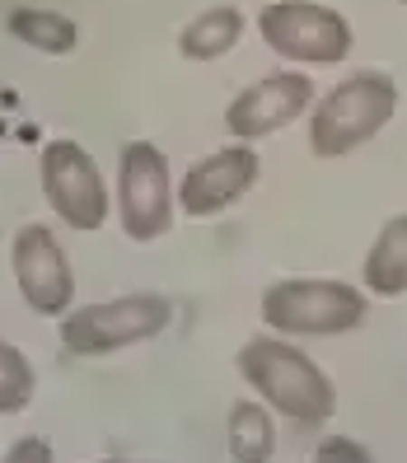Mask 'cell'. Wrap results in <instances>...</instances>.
Returning <instances> with one entry per match:
<instances>
[{
  "instance_id": "6da1fadb",
  "label": "cell",
  "mask_w": 407,
  "mask_h": 463,
  "mask_svg": "<svg viewBox=\"0 0 407 463\" xmlns=\"http://www.w3.org/2000/svg\"><path fill=\"white\" fill-rule=\"evenodd\" d=\"M239 374L267 398L281 417L318 426L337 412V389L300 346H290L281 337H253L239 346Z\"/></svg>"
},
{
  "instance_id": "7a4b0ae2",
  "label": "cell",
  "mask_w": 407,
  "mask_h": 463,
  "mask_svg": "<svg viewBox=\"0 0 407 463\" xmlns=\"http://www.w3.org/2000/svg\"><path fill=\"white\" fill-rule=\"evenodd\" d=\"M398 108V85L384 71H356L342 85H333V94L314 108L309 122V146L318 159H342L356 146H365L370 136L384 131V122Z\"/></svg>"
},
{
  "instance_id": "3957f363",
  "label": "cell",
  "mask_w": 407,
  "mask_h": 463,
  "mask_svg": "<svg viewBox=\"0 0 407 463\" xmlns=\"http://www.w3.org/2000/svg\"><path fill=\"white\" fill-rule=\"evenodd\" d=\"M370 299L346 281H277L262 290V323L286 337H337L361 328Z\"/></svg>"
},
{
  "instance_id": "277c9868",
  "label": "cell",
  "mask_w": 407,
  "mask_h": 463,
  "mask_svg": "<svg viewBox=\"0 0 407 463\" xmlns=\"http://www.w3.org/2000/svg\"><path fill=\"white\" fill-rule=\"evenodd\" d=\"M169 318H174V305L155 290L99 299V305L62 314V346L71 356H108V351H122L131 342L165 333Z\"/></svg>"
},
{
  "instance_id": "5b68a950",
  "label": "cell",
  "mask_w": 407,
  "mask_h": 463,
  "mask_svg": "<svg viewBox=\"0 0 407 463\" xmlns=\"http://www.w3.org/2000/svg\"><path fill=\"white\" fill-rule=\"evenodd\" d=\"M178 193L169 183V159L150 141H127L118 155V215L122 230L136 243H150L159 234H169L174 225Z\"/></svg>"
},
{
  "instance_id": "8992f818",
  "label": "cell",
  "mask_w": 407,
  "mask_h": 463,
  "mask_svg": "<svg viewBox=\"0 0 407 463\" xmlns=\"http://www.w3.org/2000/svg\"><path fill=\"white\" fill-rule=\"evenodd\" d=\"M262 43L286 61L333 66L351 52V24L318 0H271L258 14Z\"/></svg>"
},
{
  "instance_id": "52a82bcc",
  "label": "cell",
  "mask_w": 407,
  "mask_h": 463,
  "mask_svg": "<svg viewBox=\"0 0 407 463\" xmlns=\"http://www.w3.org/2000/svg\"><path fill=\"white\" fill-rule=\"evenodd\" d=\"M38 174H43V197L47 206L62 215L71 230H103L108 221V183L99 174V165L90 159V150L80 141H57L43 146V159H38Z\"/></svg>"
},
{
  "instance_id": "ba28073f",
  "label": "cell",
  "mask_w": 407,
  "mask_h": 463,
  "mask_svg": "<svg viewBox=\"0 0 407 463\" xmlns=\"http://www.w3.org/2000/svg\"><path fill=\"white\" fill-rule=\"evenodd\" d=\"M10 262H14V281H19V295L24 305L43 318H62L71 314V299H75V277H71V262L62 253L57 234L47 225H24L14 234V249H10Z\"/></svg>"
},
{
  "instance_id": "9c48e42d",
  "label": "cell",
  "mask_w": 407,
  "mask_h": 463,
  "mask_svg": "<svg viewBox=\"0 0 407 463\" xmlns=\"http://www.w3.org/2000/svg\"><path fill=\"white\" fill-rule=\"evenodd\" d=\"M309 103H314V80L300 71H277V75H262L243 94H234V103L225 108V127L230 136H239L249 146V141L281 131L286 122H295Z\"/></svg>"
},
{
  "instance_id": "30bf717a",
  "label": "cell",
  "mask_w": 407,
  "mask_h": 463,
  "mask_svg": "<svg viewBox=\"0 0 407 463\" xmlns=\"http://www.w3.org/2000/svg\"><path fill=\"white\" fill-rule=\"evenodd\" d=\"M258 174H262V165H258V155L243 141L230 146V150H215V155L197 159V165L183 174L178 206H183V215H193V221L221 215L239 197H249V187L258 183Z\"/></svg>"
},
{
  "instance_id": "8fae6325",
  "label": "cell",
  "mask_w": 407,
  "mask_h": 463,
  "mask_svg": "<svg viewBox=\"0 0 407 463\" xmlns=\"http://www.w3.org/2000/svg\"><path fill=\"white\" fill-rule=\"evenodd\" d=\"M365 286L379 299L407 295V215H393V221L379 230V239L365 253Z\"/></svg>"
},
{
  "instance_id": "7c38bea8",
  "label": "cell",
  "mask_w": 407,
  "mask_h": 463,
  "mask_svg": "<svg viewBox=\"0 0 407 463\" xmlns=\"http://www.w3.org/2000/svg\"><path fill=\"white\" fill-rule=\"evenodd\" d=\"M5 29H10V38H19L24 47L43 52V57H71L75 43H80L75 19L62 14V10H33V5H19V10H10Z\"/></svg>"
},
{
  "instance_id": "4fadbf2b",
  "label": "cell",
  "mask_w": 407,
  "mask_h": 463,
  "mask_svg": "<svg viewBox=\"0 0 407 463\" xmlns=\"http://www.w3.org/2000/svg\"><path fill=\"white\" fill-rule=\"evenodd\" d=\"M239 33H243V10L239 5H211L178 33V52L187 61H215L239 43Z\"/></svg>"
},
{
  "instance_id": "5bb4252c",
  "label": "cell",
  "mask_w": 407,
  "mask_h": 463,
  "mask_svg": "<svg viewBox=\"0 0 407 463\" xmlns=\"http://www.w3.org/2000/svg\"><path fill=\"white\" fill-rule=\"evenodd\" d=\"M225 445L234 463H271L277 454V426H271L267 407L258 402H234L230 407V426H225Z\"/></svg>"
},
{
  "instance_id": "9a60e30c",
  "label": "cell",
  "mask_w": 407,
  "mask_h": 463,
  "mask_svg": "<svg viewBox=\"0 0 407 463\" xmlns=\"http://www.w3.org/2000/svg\"><path fill=\"white\" fill-rule=\"evenodd\" d=\"M33 389H38V374H33L29 356L0 337V417L24 412L33 402Z\"/></svg>"
},
{
  "instance_id": "2e32d148",
  "label": "cell",
  "mask_w": 407,
  "mask_h": 463,
  "mask_svg": "<svg viewBox=\"0 0 407 463\" xmlns=\"http://www.w3.org/2000/svg\"><path fill=\"white\" fill-rule=\"evenodd\" d=\"M314 463H374V458L361 440H351V435H328V440L314 449Z\"/></svg>"
},
{
  "instance_id": "e0dca14e",
  "label": "cell",
  "mask_w": 407,
  "mask_h": 463,
  "mask_svg": "<svg viewBox=\"0 0 407 463\" xmlns=\"http://www.w3.org/2000/svg\"><path fill=\"white\" fill-rule=\"evenodd\" d=\"M5 463H52V445L43 440V435H24V440L10 445Z\"/></svg>"
},
{
  "instance_id": "ac0fdd59",
  "label": "cell",
  "mask_w": 407,
  "mask_h": 463,
  "mask_svg": "<svg viewBox=\"0 0 407 463\" xmlns=\"http://www.w3.org/2000/svg\"><path fill=\"white\" fill-rule=\"evenodd\" d=\"M99 463H155V458H99Z\"/></svg>"
}]
</instances>
